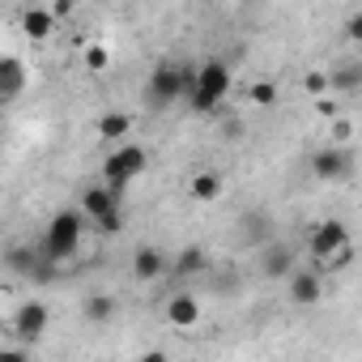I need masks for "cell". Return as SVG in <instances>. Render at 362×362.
<instances>
[{
	"label": "cell",
	"instance_id": "16",
	"mask_svg": "<svg viewBox=\"0 0 362 362\" xmlns=\"http://www.w3.org/2000/svg\"><path fill=\"white\" fill-rule=\"evenodd\" d=\"M94 132H98V141L115 145V141H128V132H132V119H128L124 111H107V115H98Z\"/></svg>",
	"mask_w": 362,
	"mask_h": 362
},
{
	"label": "cell",
	"instance_id": "20",
	"mask_svg": "<svg viewBox=\"0 0 362 362\" xmlns=\"http://www.w3.org/2000/svg\"><path fill=\"white\" fill-rule=\"evenodd\" d=\"M35 260H39V252H35V247H9V252H5V264H9V269H18V273H39V269H35Z\"/></svg>",
	"mask_w": 362,
	"mask_h": 362
},
{
	"label": "cell",
	"instance_id": "10",
	"mask_svg": "<svg viewBox=\"0 0 362 362\" xmlns=\"http://www.w3.org/2000/svg\"><path fill=\"white\" fill-rule=\"evenodd\" d=\"M18 22H22V35H26L30 43H47V39L56 35V26H60V22H56V13H52V9H43V5H26Z\"/></svg>",
	"mask_w": 362,
	"mask_h": 362
},
{
	"label": "cell",
	"instance_id": "2",
	"mask_svg": "<svg viewBox=\"0 0 362 362\" xmlns=\"http://www.w3.org/2000/svg\"><path fill=\"white\" fill-rule=\"evenodd\" d=\"M86 226H90V222L81 218V209H60V214L47 222V230H43V260H47V264L73 260L77 247H81Z\"/></svg>",
	"mask_w": 362,
	"mask_h": 362
},
{
	"label": "cell",
	"instance_id": "17",
	"mask_svg": "<svg viewBox=\"0 0 362 362\" xmlns=\"http://www.w3.org/2000/svg\"><path fill=\"white\" fill-rule=\"evenodd\" d=\"M260 269H264V277H286L294 269V247H286V243L264 247L260 252Z\"/></svg>",
	"mask_w": 362,
	"mask_h": 362
},
{
	"label": "cell",
	"instance_id": "18",
	"mask_svg": "<svg viewBox=\"0 0 362 362\" xmlns=\"http://www.w3.org/2000/svg\"><path fill=\"white\" fill-rule=\"evenodd\" d=\"M81 311H86V320H90V324H107V320L115 315V298H111V294H90Z\"/></svg>",
	"mask_w": 362,
	"mask_h": 362
},
{
	"label": "cell",
	"instance_id": "7",
	"mask_svg": "<svg viewBox=\"0 0 362 362\" xmlns=\"http://www.w3.org/2000/svg\"><path fill=\"white\" fill-rule=\"evenodd\" d=\"M286 286H290V303H298V307H315L324 298V273H315V269H290Z\"/></svg>",
	"mask_w": 362,
	"mask_h": 362
},
{
	"label": "cell",
	"instance_id": "13",
	"mask_svg": "<svg viewBox=\"0 0 362 362\" xmlns=\"http://www.w3.org/2000/svg\"><path fill=\"white\" fill-rule=\"evenodd\" d=\"M222 192H226V179H222L218 170H197V175L188 179V197H192L197 205H214Z\"/></svg>",
	"mask_w": 362,
	"mask_h": 362
},
{
	"label": "cell",
	"instance_id": "21",
	"mask_svg": "<svg viewBox=\"0 0 362 362\" xmlns=\"http://www.w3.org/2000/svg\"><path fill=\"white\" fill-rule=\"evenodd\" d=\"M81 60H86V69H90V73H103V69H107V64H111V52H107V47H103V43H90V47H86V56H81Z\"/></svg>",
	"mask_w": 362,
	"mask_h": 362
},
{
	"label": "cell",
	"instance_id": "14",
	"mask_svg": "<svg viewBox=\"0 0 362 362\" xmlns=\"http://www.w3.org/2000/svg\"><path fill=\"white\" fill-rule=\"evenodd\" d=\"M166 269H170V264H166V256H162L158 247H136V252H132V277H136V281L149 286V281H158Z\"/></svg>",
	"mask_w": 362,
	"mask_h": 362
},
{
	"label": "cell",
	"instance_id": "19",
	"mask_svg": "<svg viewBox=\"0 0 362 362\" xmlns=\"http://www.w3.org/2000/svg\"><path fill=\"white\" fill-rule=\"evenodd\" d=\"M170 269H175L179 277H192V273H201V269H205V252H201V247H184V252L175 256V264H170Z\"/></svg>",
	"mask_w": 362,
	"mask_h": 362
},
{
	"label": "cell",
	"instance_id": "24",
	"mask_svg": "<svg viewBox=\"0 0 362 362\" xmlns=\"http://www.w3.org/2000/svg\"><path fill=\"white\" fill-rule=\"evenodd\" d=\"M303 90H307L311 98H320V94H328V73H324V69H311V73L303 77Z\"/></svg>",
	"mask_w": 362,
	"mask_h": 362
},
{
	"label": "cell",
	"instance_id": "15",
	"mask_svg": "<svg viewBox=\"0 0 362 362\" xmlns=\"http://www.w3.org/2000/svg\"><path fill=\"white\" fill-rule=\"evenodd\" d=\"M362 90V69L349 60L345 69H332L328 73V94H341V98H354Z\"/></svg>",
	"mask_w": 362,
	"mask_h": 362
},
{
	"label": "cell",
	"instance_id": "5",
	"mask_svg": "<svg viewBox=\"0 0 362 362\" xmlns=\"http://www.w3.org/2000/svg\"><path fill=\"white\" fill-rule=\"evenodd\" d=\"M354 170V158H349V145H324L311 153V175L320 184H341Z\"/></svg>",
	"mask_w": 362,
	"mask_h": 362
},
{
	"label": "cell",
	"instance_id": "25",
	"mask_svg": "<svg viewBox=\"0 0 362 362\" xmlns=\"http://www.w3.org/2000/svg\"><path fill=\"white\" fill-rule=\"evenodd\" d=\"M315 111L328 115V119H337V98H332V94H320V98H315Z\"/></svg>",
	"mask_w": 362,
	"mask_h": 362
},
{
	"label": "cell",
	"instance_id": "9",
	"mask_svg": "<svg viewBox=\"0 0 362 362\" xmlns=\"http://www.w3.org/2000/svg\"><path fill=\"white\" fill-rule=\"evenodd\" d=\"M162 315H166V324H170V328L188 332V328H197V324H201V303H197V294H170V298H166V307H162Z\"/></svg>",
	"mask_w": 362,
	"mask_h": 362
},
{
	"label": "cell",
	"instance_id": "27",
	"mask_svg": "<svg viewBox=\"0 0 362 362\" xmlns=\"http://www.w3.org/2000/svg\"><path fill=\"white\" fill-rule=\"evenodd\" d=\"M349 132H354V128H349V119H345V115H337V128H332L337 145H345V141H349Z\"/></svg>",
	"mask_w": 362,
	"mask_h": 362
},
{
	"label": "cell",
	"instance_id": "23",
	"mask_svg": "<svg viewBox=\"0 0 362 362\" xmlns=\"http://www.w3.org/2000/svg\"><path fill=\"white\" fill-rule=\"evenodd\" d=\"M90 226H94L98 235H115V230L124 226V205H115L111 214H103V218H98V222H90Z\"/></svg>",
	"mask_w": 362,
	"mask_h": 362
},
{
	"label": "cell",
	"instance_id": "8",
	"mask_svg": "<svg viewBox=\"0 0 362 362\" xmlns=\"http://www.w3.org/2000/svg\"><path fill=\"white\" fill-rule=\"evenodd\" d=\"M47 324H52V311H47V303H39V298L22 303V307L13 311V332H18L22 341H39V337L47 332Z\"/></svg>",
	"mask_w": 362,
	"mask_h": 362
},
{
	"label": "cell",
	"instance_id": "6",
	"mask_svg": "<svg viewBox=\"0 0 362 362\" xmlns=\"http://www.w3.org/2000/svg\"><path fill=\"white\" fill-rule=\"evenodd\" d=\"M345 243H354V239H349V226H345L341 218H328V222H315V226H311L307 256H311V264H315V260H324V256L341 252Z\"/></svg>",
	"mask_w": 362,
	"mask_h": 362
},
{
	"label": "cell",
	"instance_id": "22",
	"mask_svg": "<svg viewBox=\"0 0 362 362\" xmlns=\"http://www.w3.org/2000/svg\"><path fill=\"white\" fill-rule=\"evenodd\" d=\"M247 98H252L256 107H273V103H277V86H273V81H256V86L247 90Z\"/></svg>",
	"mask_w": 362,
	"mask_h": 362
},
{
	"label": "cell",
	"instance_id": "4",
	"mask_svg": "<svg viewBox=\"0 0 362 362\" xmlns=\"http://www.w3.org/2000/svg\"><path fill=\"white\" fill-rule=\"evenodd\" d=\"M188 86H192V64H175V60H162V64H153V73H149V81H145V90H149V98L153 103H175V98H184L188 94Z\"/></svg>",
	"mask_w": 362,
	"mask_h": 362
},
{
	"label": "cell",
	"instance_id": "3",
	"mask_svg": "<svg viewBox=\"0 0 362 362\" xmlns=\"http://www.w3.org/2000/svg\"><path fill=\"white\" fill-rule=\"evenodd\" d=\"M145 166H149V153H145V145H136V141H115L111 145V153L103 158V184L111 188V192H128L132 188V179L136 175H145Z\"/></svg>",
	"mask_w": 362,
	"mask_h": 362
},
{
	"label": "cell",
	"instance_id": "1",
	"mask_svg": "<svg viewBox=\"0 0 362 362\" xmlns=\"http://www.w3.org/2000/svg\"><path fill=\"white\" fill-rule=\"evenodd\" d=\"M230 90H235V73H230V64L226 60H205V64H197L192 69V86H188V107L197 111V115H214L226 98H230Z\"/></svg>",
	"mask_w": 362,
	"mask_h": 362
},
{
	"label": "cell",
	"instance_id": "11",
	"mask_svg": "<svg viewBox=\"0 0 362 362\" xmlns=\"http://www.w3.org/2000/svg\"><path fill=\"white\" fill-rule=\"evenodd\" d=\"M115 205H124V197H119V192H111L107 184L86 188V192H81V201H77V209H81V218H86V222H98V218H103V214H111Z\"/></svg>",
	"mask_w": 362,
	"mask_h": 362
},
{
	"label": "cell",
	"instance_id": "12",
	"mask_svg": "<svg viewBox=\"0 0 362 362\" xmlns=\"http://www.w3.org/2000/svg\"><path fill=\"white\" fill-rule=\"evenodd\" d=\"M26 81H30V73H26V64L18 56H0V103L18 98L26 90Z\"/></svg>",
	"mask_w": 362,
	"mask_h": 362
},
{
	"label": "cell",
	"instance_id": "26",
	"mask_svg": "<svg viewBox=\"0 0 362 362\" xmlns=\"http://www.w3.org/2000/svg\"><path fill=\"white\" fill-rule=\"evenodd\" d=\"M345 39H349V43H358V39H362V18H358V13L345 22Z\"/></svg>",
	"mask_w": 362,
	"mask_h": 362
}]
</instances>
